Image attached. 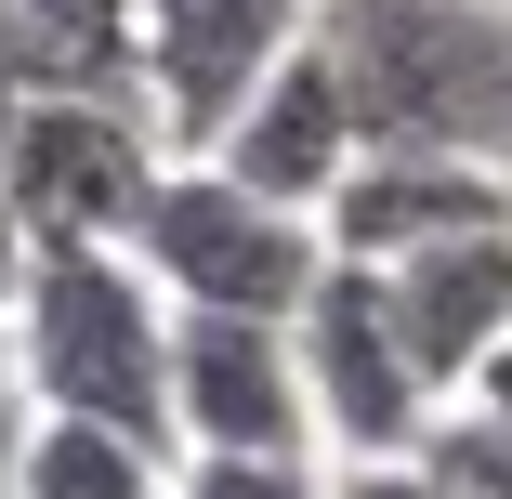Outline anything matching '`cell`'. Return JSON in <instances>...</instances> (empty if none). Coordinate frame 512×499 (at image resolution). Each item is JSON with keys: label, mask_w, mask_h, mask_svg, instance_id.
<instances>
[{"label": "cell", "mask_w": 512, "mask_h": 499, "mask_svg": "<svg viewBox=\"0 0 512 499\" xmlns=\"http://www.w3.org/2000/svg\"><path fill=\"white\" fill-rule=\"evenodd\" d=\"M355 132L512 171V0H316Z\"/></svg>", "instance_id": "obj_1"}, {"label": "cell", "mask_w": 512, "mask_h": 499, "mask_svg": "<svg viewBox=\"0 0 512 499\" xmlns=\"http://www.w3.org/2000/svg\"><path fill=\"white\" fill-rule=\"evenodd\" d=\"M171 329L184 303L132 263V250H40L27 263V303H14V394L53 421H119V434H171Z\"/></svg>", "instance_id": "obj_2"}, {"label": "cell", "mask_w": 512, "mask_h": 499, "mask_svg": "<svg viewBox=\"0 0 512 499\" xmlns=\"http://www.w3.org/2000/svg\"><path fill=\"white\" fill-rule=\"evenodd\" d=\"M171 145L132 92H92V79H40L0 106V197L40 250H132L145 197H158Z\"/></svg>", "instance_id": "obj_3"}, {"label": "cell", "mask_w": 512, "mask_h": 499, "mask_svg": "<svg viewBox=\"0 0 512 499\" xmlns=\"http://www.w3.org/2000/svg\"><path fill=\"white\" fill-rule=\"evenodd\" d=\"M132 263L184 316H276L289 329L316 303V276H329V237H316V211L250 197L224 158H171L158 197H145V224H132Z\"/></svg>", "instance_id": "obj_4"}, {"label": "cell", "mask_w": 512, "mask_h": 499, "mask_svg": "<svg viewBox=\"0 0 512 499\" xmlns=\"http://www.w3.org/2000/svg\"><path fill=\"white\" fill-rule=\"evenodd\" d=\"M302 342V394H316V447H342V473L368 460H421V434L447 421V394L421 381V355L394 342V303H381V263H342L316 276V303L289 316Z\"/></svg>", "instance_id": "obj_5"}, {"label": "cell", "mask_w": 512, "mask_h": 499, "mask_svg": "<svg viewBox=\"0 0 512 499\" xmlns=\"http://www.w3.org/2000/svg\"><path fill=\"white\" fill-rule=\"evenodd\" d=\"M302 40H316V0H132V106L171 158H211Z\"/></svg>", "instance_id": "obj_6"}, {"label": "cell", "mask_w": 512, "mask_h": 499, "mask_svg": "<svg viewBox=\"0 0 512 499\" xmlns=\"http://www.w3.org/2000/svg\"><path fill=\"white\" fill-rule=\"evenodd\" d=\"M171 434H184V460H316L302 342L276 316H184L171 329Z\"/></svg>", "instance_id": "obj_7"}, {"label": "cell", "mask_w": 512, "mask_h": 499, "mask_svg": "<svg viewBox=\"0 0 512 499\" xmlns=\"http://www.w3.org/2000/svg\"><path fill=\"white\" fill-rule=\"evenodd\" d=\"M486 224H512V171L421 158V145H355L342 197L316 211V237L342 263H407V250H447V237H486Z\"/></svg>", "instance_id": "obj_8"}, {"label": "cell", "mask_w": 512, "mask_h": 499, "mask_svg": "<svg viewBox=\"0 0 512 499\" xmlns=\"http://www.w3.org/2000/svg\"><path fill=\"white\" fill-rule=\"evenodd\" d=\"M355 92H342V53L329 40H302L263 92H250V106H237V132L211 145L250 197H276V211H329V197H342V171H355Z\"/></svg>", "instance_id": "obj_9"}, {"label": "cell", "mask_w": 512, "mask_h": 499, "mask_svg": "<svg viewBox=\"0 0 512 499\" xmlns=\"http://www.w3.org/2000/svg\"><path fill=\"white\" fill-rule=\"evenodd\" d=\"M381 303H394V342L421 355V381L460 394L486 381V355L512 342V224H486V237H447V250H407V263H381Z\"/></svg>", "instance_id": "obj_10"}, {"label": "cell", "mask_w": 512, "mask_h": 499, "mask_svg": "<svg viewBox=\"0 0 512 499\" xmlns=\"http://www.w3.org/2000/svg\"><path fill=\"white\" fill-rule=\"evenodd\" d=\"M184 486V447H158V434H119V421H27V473H14V499H171Z\"/></svg>", "instance_id": "obj_11"}, {"label": "cell", "mask_w": 512, "mask_h": 499, "mask_svg": "<svg viewBox=\"0 0 512 499\" xmlns=\"http://www.w3.org/2000/svg\"><path fill=\"white\" fill-rule=\"evenodd\" d=\"M421 473H434V486H460V499H512V421L460 394V408L421 434Z\"/></svg>", "instance_id": "obj_12"}, {"label": "cell", "mask_w": 512, "mask_h": 499, "mask_svg": "<svg viewBox=\"0 0 512 499\" xmlns=\"http://www.w3.org/2000/svg\"><path fill=\"white\" fill-rule=\"evenodd\" d=\"M171 499H342V473H316V460H184Z\"/></svg>", "instance_id": "obj_13"}, {"label": "cell", "mask_w": 512, "mask_h": 499, "mask_svg": "<svg viewBox=\"0 0 512 499\" xmlns=\"http://www.w3.org/2000/svg\"><path fill=\"white\" fill-rule=\"evenodd\" d=\"M342 499H460V486H434L421 460H368V473H342Z\"/></svg>", "instance_id": "obj_14"}, {"label": "cell", "mask_w": 512, "mask_h": 499, "mask_svg": "<svg viewBox=\"0 0 512 499\" xmlns=\"http://www.w3.org/2000/svg\"><path fill=\"white\" fill-rule=\"evenodd\" d=\"M27 263H40V237L14 224V197H0V329H14V303H27Z\"/></svg>", "instance_id": "obj_15"}, {"label": "cell", "mask_w": 512, "mask_h": 499, "mask_svg": "<svg viewBox=\"0 0 512 499\" xmlns=\"http://www.w3.org/2000/svg\"><path fill=\"white\" fill-rule=\"evenodd\" d=\"M27 421H40V408H27L14 381H0V499H14V473H27Z\"/></svg>", "instance_id": "obj_16"}, {"label": "cell", "mask_w": 512, "mask_h": 499, "mask_svg": "<svg viewBox=\"0 0 512 499\" xmlns=\"http://www.w3.org/2000/svg\"><path fill=\"white\" fill-rule=\"evenodd\" d=\"M473 408H499V421H512V342L486 355V381H473Z\"/></svg>", "instance_id": "obj_17"}, {"label": "cell", "mask_w": 512, "mask_h": 499, "mask_svg": "<svg viewBox=\"0 0 512 499\" xmlns=\"http://www.w3.org/2000/svg\"><path fill=\"white\" fill-rule=\"evenodd\" d=\"M0 381H14V342H0Z\"/></svg>", "instance_id": "obj_18"}]
</instances>
